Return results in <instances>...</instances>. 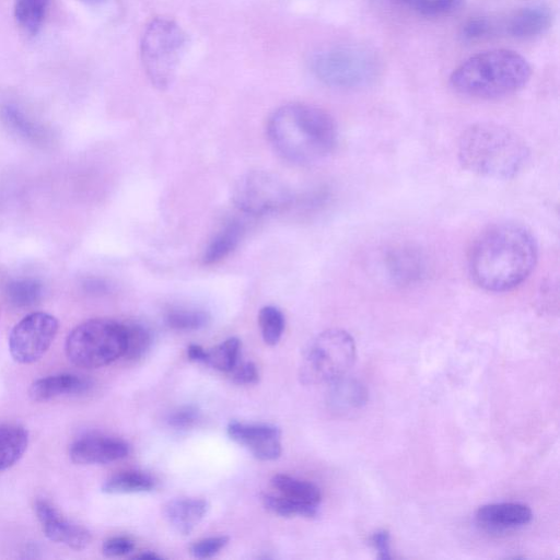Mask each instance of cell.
Returning <instances> with one entry per match:
<instances>
[{
  "instance_id": "cell-21",
  "label": "cell",
  "mask_w": 560,
  "mask_h": 560,
  "mask_svg": "<svg viewBox=\"0 0 560 560\" xmlns=\"http://www.w3.org/2000/svg\"><path fill=\"white\" fill-rule=\"evenodd\" d=\"M27 444L28 433L22 425L0 424V470L13 466L24 454Z\"/></svg>"
},
{
  "instance_id": "cell-7",
  "label": "cell",
  "mask_w": 560,
  "mask_h": 560,
  "mask_svg": "<svg viewBox=\"0 0 560 560\" xmlns=\"http://www.w3.org/2000/svg\"><path fill=\"white\" fill-rule=\"evenodd\" d=\"M65 350L77 366L96 369L107 365L124 354V323L109 318L89 319L71 330Z\"/></svg>"
},
{
  "instance_id": "cell-41",
  "label": "cell",
  "mask_w": 560,
  "mask_h": 560,
  "mask_svg": "<svg viewBox=\"0 0 560 560\" xmlns=\"http://www.w3.org/2000/svg\"><path fill=\"white\" fill-rule=\"evenodd\" d=\"M80 1H83L86 3H98V2H102L103 0H80Z\"/></svg>"
},
{
  "instance_id": "cell-6",
  "label": "cell",
  "mask_w": 560,
  "mask_h": 560,
  "mask_svg": "<svg viewBox=\"0 0 560 560\" xmlns=\"http://www.w3.org/2000/svg\"><path fill=\"white\" fill-rule=\"evenodd\" d=\"M187 35L172 19L159 16L145 27L140 55L151 83L166 89L173 81L185 51Z\"/></svg>"
},
{
  "instance_id": "cell-40",
  "label": "cell",
  "mask_w": 560,
  "mask_h": 560,
  "mask_svg": "<svg viewBox=\"0 0 560 560\" xmlns=\"http://www.w3.org/2000/svg\"><path fill=\"white\" fill-rule=\"evenodd\" d=\"M136 558L144 559V560H159V559H161L160 556H158L156 553H154L152 551H144L141 555H138Z\"/></svg>"
},
{
  "instance_id": "cell-28",
  "label": "cell",
  "mask_w": 560,
  "mask_h": 560,
  "mask_svg": "<svg viewBox=\"0 0 560 560\" xmlns=\"http://www.w3.org/2000/svg\"><path fill=\"white\" fill-rule=\"evenodd\" d=\"M240 339L232 337L210 350H206L203 364L221 372H230L238 362Z\"/></svg>"
},
{
  "instance_id": "cell-17",
  "label": "cell",
  "mask_w": 560,
  "mask_h": 560,
  "mask_svg": "<svg viewBox=\"0 0 560 560\" xmlns=\"http://www.w3.org/2000/svg\"><path fill=\"white\" fill-rule=\"evenodd\" d=\"M551 23V13L544 7H528L513 13L504 23V32L517 38L544 33Z\"/></svg>"
},
{
  "instance_id": "cell-8",
  "label": "cell",
  "mask_w": 560,
  "mask_h": 560,
  "mask_svg": "<svg viewBox=\"0 0 560 560\" xmlns=\"http://www.w3.org/2000/svg\"><path fill=\"white\" fill-rule=\"evenodd\" d=\"M313 73L323 83L342 89L361 88L378 71L375 55L357 45H336L316 51L311 59Z\"/></svg>"
},
{
  "instance_id": "cell-1",
  "label": "cell",
  "mask_w": 560,
  "mask_h": 560,
  "mask_svg": "<svg viewBox=\"0 0 560 560\" xmlns=\"http://www.w3.org/2000/svg\"><path fill=\"white\" fill-rule=\"evenodd\" d=\"M537 244L533 234L516 223L495 224L474 243L468 257L472 281L483 290L504 292L520 285L534 270Z\"/></svg>"
},
{
  "instance_id": "cell-26",
  "label": "cell",
  "mask_w": 560,
  "mask_h": 560,
  "mask_svg": "<svg viewBox=\"0 0 560 560\" xmlns=\"http://www.w3.org/2000/svg\"><path fill=\"white\" fill-rule=\"evenodd\" d=\"M43 295L42 283L33 278L15 279L5 287V296L15 307H31L39 302Z\"/></svg>"
},
{
  "instance_id": "cell-39",
  "label": "cell",
  "mask_w": 560,
  "mask_h": 560,
  "mask_svg": "<svg viewBox=\"0 0 560 560\" xmlns=\"http://www.w3.org/2000/svg\"><path fill=\"white\" fill-rule=\"evenodd\" d=\"M187 355L194 362L203 363L206 357V349H203L199 345H190L187 348Z\"/></svg>"
},
{
  "instance_id": "cell-5",
  "label": "cell",
  "mask_w": 560,
  "mask_h": 560,
  "mask_svg": "<svg viewBox=\"0 0 560 560\" xmlns=\"http://www.w3.org/2000/svg\"><path fill=\"white\" fill-rule=\"evenodd\" d=\"M355 357V342L348 331L327 329L306 346L301 359L300 378L304 384H331L347 374Z\"/></svg>"
},
{
  "instance_id": "cell-11",
  "label": "cell",
  "mask_w": 560,
  "mask_h": 560,
  "mask_svg": "<svg viewBox=\"0 0 560 560\" xmlns=\"http://www.w3.org/2000/svg\"><path fill=\"white\" fill-rule=\"evenodd\" d=\"M228 434L237 444L246 447L260 460H275L281 454V431L267 423L231 421Z\"/></svg>"
},
{
  "instance_id": "cell-23",
  "label": "cell",
  "mask_w": 560,
  "mask_h": 560,
  "mask_svg": "<svg viewBox=\"0 0 560 560\" xmlns=\"http://www.w3.org/2000/svg\"><path fill=\"white\" fill-rule=\"evenodd\" d=\"M50 0H15L13 14L18 26L25 34L36 35L46 18Z\"/></svg>"
},
{
  "instance_id": "cell-12",
  "label": "cell",
  "mask_w": 560,
  "mask_h": 560,
  "mask_svg": "<svg viewBox=\"0 0 560 560\" xmlns=\"http://www.w3.org/2000/svg\"><path fill=\"white\" fill-rule=\"evenodd\" d=\"M35 513L47 538L67 545L74 550H82L91 542L90 532L67 518L46 499H37Z\"/></svg>"
},
{
  "instance_id": "cell-25",
  "label": "cell",
  "mask_w": 560,
  "mask_h": 560,
  "mask_svg": "<svg viewBox=\"0 0 560 560\" xmlns=\"http://www.w3.org/2000/svg\"><path fill=\"white\" fill-rule=\"evenodd\" d=\"M242 228L237 222L229 223L210 242L202 256L203 264H217L225 258L237 246Z\"/></svg>"
},
{
  "instance_id": "cell-19",
  "label": "cell",
  "mask_w": 560,
  "mask_h": 560,
  "mask_svg": "<svg viewBox=\"0 0 560 560\" xmlns=\"http://www.w3.org/2000/svg\"><path fill=\"white\" fill-rule=\"evenodd\" d=\"M0 119L10 131L26 141L39 144L48 139L47 130L15 105L1 106Z\"/></svg>"
},
{
  "instance_id": "cell-3",
  "label": "cell",
  "mask_w": 560,
  "mask_h": 560,
  "mask_svg": "<svg viewBox=\"0 0 560 560\" xmlns=\"http://www.w3.org/2000/svg\"><path fill=\"white\" fill-rule=\"evenodd\" d=\"M457 151L464 168L495 179L514 177L529 156L528 147L521 137L494 122L469 126L459 138Z\"/></svg>"
},
{
  "instance_id": "cell-37",
  "label": "cell",
  "mask_w": 560,
  "mask_h": 560,
  "mask_svg": "<svg viewBox=\"0 0 560 560\" xmlns=\"http://www.w3.org/2000/svg\"><path fill=\"white\" fill-rule=\"evenodd\" d=\"M370 542L377 551L378 558L387 560L392 558L390 555V536L386 529H378L370 537Z\"/></svg>"
},
{
  "instance_id": "cell-36",
  "label": "cell",
  "mask_w": 560,
  "mask_h": 560,
  "mask_svg": "<svg viewBox=\"0 0 560 560\" xmlns=\"http://www.w3.org/2000/svg\"><path fill=\"white\" fill-rule=\"evenodd\" d=\"M229 373L233 382L236 384H255L259 378L256 365L248 361L242 363L237 362Z\"/></svg>"
},
{
  "instance_id": "cell-34",
  "label": "cell",
  "mask_w": 560,
  "mask_h": 560,
  "mask_svg": "<svg viewBox=\"0 0 560 560\" xmlns=\"http://www.w3.org/2000/svg\"><path fill=\"white\" fill-rule=\"evenodd\" d=\"M229 542L226 536H215L200 539L191 545L190 553L197 559H207L215 556Z\"/></svg>"
},
{
  "instance_id": "cell-9",
  "label": "cell",
  "mask_w": 560,
  "mask_h": 560,
  "mask_svg": "<svg viewBox=\"0 0 560 560\" xmlns=\"http://www.w3.org/2000/svg\"><path fill=\"white\" fill-rule=\"evenodd\" d=\"M58 320L45 312H34L22 318L9 335L11 357L19 363L28 364L39 360L52 343Z\"/></svg>"
},
{
  "instance_id": "cell-14",
  "label": "cell",
  "mask_w": 560,
  "mask_h": 560,
  "mask_svg": "<svg viewBox=\"0 0 560 560\" xmlns=\"http://www.w3.org/2000/svg\"><path fill=\"white\" fill-rule=\"evenodd\" d=\"M475 518L486 530L504 532L527 525L533 518V512L521 502H497L480 506Z\"/></svg>"
},
{
  "instance_id": "cell-29",
  "label": "cell",
  "mask_w": 560,
  "mask_h": 560,
  "mask_svg": "<svg viewBox=\"0 0 560 560\" xmlns=\"http://www.w3.org/2000/svg\"><path fill=\"white\" fill-rule=\"evenodd\" d=\"M125 326V351L122 357L128 360L141 358L150 348L152 337L150 330L136 322H126Z\"/></svg>"
},
{
  "instance_id": "cell-13",
  "label": "cell",
  "mask_w": 560,
  "mask_h": 560,
  "mask_svg": "<svg viewBox=\"0 0 560 560\" xmlns=\"http://www.w3.org/2000/svg\"><path fill=\"white\" fill-rule=\"evenodd\" d=\"M128 444L117 438L90 434L75 440L69 450L70 458L80 465L108 464L126 457Z\"/></svg>"
},
{
  "instance_id": "cell-35",
  "label": "cell",
  "mask_w": 560,
  "mask_h": 560,
  "mask_svg": "<svg viewBox=\"0 0 560 560\" xmlns=\"http://www.w3.org/2000/svg\"><path fill=\"white\" fill-rule=\"evenodd\" d=\"M135 549V542L125 536L110 537L104 541L102 551L106 557H121Z\"/></svg>"
},
{
  "instance_id": "cell-38",
  "label": "cell",
  "mask_w": 560,
  "mask_h": 560,
  "mask_svg": "<svg viewBox=\"0 0 560 560\" xmlns=\"http://www.w3.org/2000/svg\"><path fill=\"white\" fill-rule=\"evenodd\" d=\"M494 26L487 19H476L469 21L464 27V36L468 38H479L491 34Z\"/></svg>"
},
{
  "instance_id": "cell-10",
  "label": "cell",
  "mask_w": 560,
  "mask_h": 560,
  "mask_svg": "<svg viewBox=\"0 0 560 560\" xmlns=\"http://www.w3.org/2000/svg\"><path fill=\"white\" fill-rule=\"evenodd\" d=\"M290 199L289 190L275 175L255 171L242 177L234 190V201L244 212L260 215L275 211Z\"/></svg>"
},
{
  "instance_id": "cell-4",
  "label": "cell",
  "mask_w": 560,
  "mask_h": 560,
  "mask_svg": "<svg viewBox=\"0 0 560 560\" xmlns=\"http://www.w3.org/2000/svg\"><path fill=\"white\" fill-rule=\"evenodd\" d=\"M530 75L532 68L522 55L500 48L466 59L452 72L450 82L463 95L491 100L521 90Z\"/></svg>"
},
{
  "instance_id": "cell-16",
  "label": "cell",
  "mask_w": 560,
  "mask_h": 560,
  "mask_svg": "<svg viewBox=\"0 0 560 560\" xmlns=\"http://www.w3.org/2000/svg\"><path fill=\"white\" fill-rule=\"evenodd\" d=\"M208 509V502L203 499L179 498L167 502L163 513L176 532L187 535L202 521Z\"/></svg>"
},
{
  "instance_id": "cell-20",
  "label": "cell",
  "mask_w": 560,
  "mask_h": 560,
  "mask_svg": "<svg viewBox=\"0 0 560 560\" xmlns=\"http://www.w3.org/2000/svg\"><path fill=\"white\" fill-rule=\"evenodd\" d=\"M330 385L328 402L334 410L350 412L360 409L366 402L368 392L355 380H348L342 376Z\"/></svg>"
},
{
  "instance_id": "cell-24",
  "label": "cell",
  "mask_w": 560,
  "mask_h": 560,
  "mask_svg": "<svg viewBox=\"0 0 560 560\" xmlns=\"http://www.w3.org/2000/svg\"><path fill=\"white\" fill-rule=\"evenodd\" d=\"M154 486V479L145 472L124 471L108 478L102 491L110 494L139 493L151 491Z\"/></svg>"
},
{
  "instance_id": "cell-32",
  "label": "cell",
  "mask_w": 560,
  "mask_h": 560,
  "mask_svg": "<svg viewBox=\"0 0 560 560\" xmlns=\"http://www.w3.org/2000/svg\"><path fill=\"white\" fill-rule=\"evenodd\" d=\"M424 15H441L457 9L463 0H394Z\"/></svg>"
},
{
  "instance_id": "cell-18",
  "label": "cell",
  "mask_w": 560,
  "mask_h": 560,
  "mask_svg": "<svg viewBox=\"0 0 560 560\" xmlns=\"http://www.w3.org/2000/svg\"><path fill=\"white\" fill-rule=\"evenodd\" d=\"M390 276L402 283L418 280L424 272L422 254L412 247H399L390 252L386 259Z\"/></svg>"
},
{
  "instance_id": "cell-33",
  "label": "cell",
  "mask_w": 560,
  "mask_h": 560,
  "mask_svg": "<svg viewBox=\"0 0 560 560\" xmlns=\"http://www.w3.org/2000/svg\"><path fill=\"white\" fill-rule=\"evenodd\" d=\"M200 419V411L191 405L182 406L168 413L166 421L175 429H188Z\"/></svg>"
},
{
  "instance_id": "cell-15",
  "label": "cell",
  "mask_w": 560,
  "mask_h": 560,
  "mask_svg": "<svg viewBox=\"0 0 560 560\" xmlns=\"http://www.w3.org/2000/svg\"><path fill=\"white\" fill-rule=\"evenodd\" d=\"M91 383L74 374H56L36 380L28 389L34 401H47L60 396L77 395L89 389Z\"/></svg>"
},
{
  "instance_id": "cell-31",
  "label": "cell",
  "mask_w": 560,
  "mask_h": 560,
  "mask_svg": "<svg viewBox=\"0 0 560 560\" xmlns=\"http://www.w3.org/2000/svg\"><path fill=\"white\" fill-rule=\"evenodd\" d=\"M165 322L176 330H198L209 324L210 316L199 310H172L166 314Z\"/></svg>"
},
{
  "instance_id": "cell-2",
  "label": "cell",
  "mask_w": 560,
  "mask_h": 560,
  "mask_svg": "<svg viewBox=\"0 0 560 560\" xmlns=\"http://www.w3.org/2000/svg\"><path fill=\"white\" fill-rule=\"evenodd\" d=\"M267 135L279 155L300 165L323 160L338 141L334 118L324 109L303 103L276 109L268 119Z\"/></svg>"
},
{
  "instance_id": "cell-30",
  "label": "cell",
  "mask_w": 560,
  "mask_h": 560,
  "mask_svg": "<svg viewBox=\"0 0 560 560\" xmlns=\"http://www.w3.org/2000/svg\"><path fill=\"white\" fill-rule=\"evenodd\" d=\"M258 324L264 341L269 346L277 345L284 329L282 312L276 306H264L258 314Z\"/></svg>"
},
{
  "instance_id": "cell-27",
  "label": "cell",
  "mask_w": 560,
  "mask_h": 560,
  "mask_svg": "<svg viewBox=\"0 0 560 560\" xmlns=\"http://www.w3.org/2000/svg\"><path fill=\"white\" fill-rule=\"evenodd\" d=\"M261 503L262 505L271 513L283 516H304V517H313L318 512V506L311 505L307 503H303L282 494H271L264 493L261 494Z\"/></svg>"
},
{
  "instance_id": "cell-22",
  "label": "cell",
  "mask_w": 560,
  "mask_h": 560,
  "mask_svg": "<svg viewBox=\"0 0 560 560\" xmlns=\"http://www.w3.org/2000/svg\"><path fill=\"white\" fill-rule=\"evenodd\" d=\"M271 485L280 494L303 503L319 506L322 501L319 488L310 481L278 474L272 477Z\"/></svg>"
}]
</instances>
